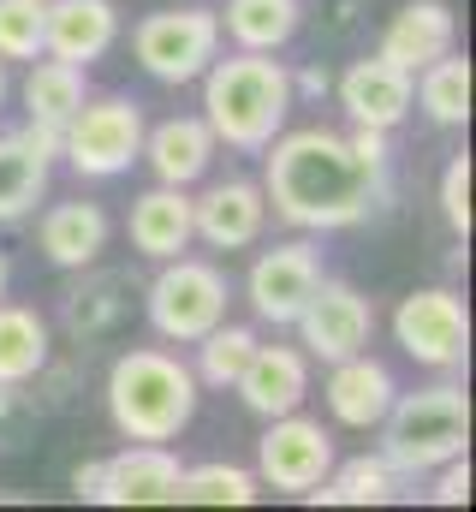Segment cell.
<instances>
[{
    "label": "cell",
    "instance_id": "6da1fadb",
    "mask_svg": "<svg viewBox=\"0 0 476 512\" xmlns=\"http://www.w3.org/2000/svg\"><path fill=\"white\" fill-rule=\"evenodd\" d=\"M375 179H381V167L357 161V149L340 131L304 126V131H286V137L268 143L262 197H268V209L286 227L334 233V227H352V221L369 215Z\"/></svg>",
    "mask_w": 476,
    "mask_h": 512
},
{
    "label": "cell",
    "instance_id": "7a4b0ae2",
    "mask_svg": "<svg viewBox=\"0 0 476 512\" xmlns=\"http://www.w3.org/2000/svg\"><path fill=\"white\" fill-rule=\"evenodd\" d=\"M292 90V72L256 48H238L227 60L215 54L203 66V126L227 149H268L292 114Z\"/></svg>",
    "mask_w": 476,
    "mask_h": 512
},
{
    "label": "cell",
    "instance_id": "3957f363",
    "mask_svg": "<svg viewBox=\"0 0 476 512\" xmlns=\"http://www.w3.org/2000/svg\"><path fill=\"white\" fill-rule=\"evenodd\" d=\"M108 411L125 441H173L197 417V370L173 352L137 346L108 376Z\"/></svg>",
    "mask_w": 476,
    "mask_h": 512
},
{
    "label": "cell",
    "instance_id": "277c9868",
    "mask_svg": "<svg viewBox=\"0 0 476 512\" xmlns=\"http://www.w3.org/2000/svg\"><path fill=\"white\" fill-rule=\"evenodd\" d=\"M375 429H381V459L393 471L417 477V471H435V465L465 453V441H471V399L453 382L393 393V405H387V417Z\"/></svg>",
    "mask_w": 476,
    "mask_h": 512
},
{
    "label": "cell",
    "instance_id": "5b68a950",
    "mask_svg": "<svg viewBox=\"0 0 476 512\" xmlns=\"http://www.w3.org/2000/svg\"><path fill=\"white\" fill-rule=\"evenodd\" d=\"M131 54L149 78L161 84H191L203 78V66L221 54V12L209 6H167V12H149L137 30H131Z\"/></svg>",
    "mask_w": 476,
    "mask_h": 512
},
{
    "label": "cell",
    "instance_id": "8992f818",
    "mask_svg": "<svg viewBox=\"0 0 476 512\" xmlns=\"http://www.w3.org/2000/svg\"><path fill=\"white\" fill-rule=\"evenodd\" d=\"M227 316V274L197 256H167V268L149 286V328L161 340L197 346Z\"/></svg>",
    "mask_w": 476,
    "mask_h": 512
},
{
    "label": "cell",
    "instance_id": "52a82bcc",
    "mask_svg": "<svg viewBox=\"0 0 476 512\" xmlns=\"http://www.w3.org/2000/svg\"><path fill=\"white\" fill-rule=\"evenodd\" d=\"M60 155L84 179H114L143 155V108L125 96H84V108L60 126Z\"/></svg>",
    "mask_w": 476,
    "mask_h": 512
},
{
    "label": "cell",
    "instance_id": "ba28073f",
    "mask_svg": "<svg viewBox=\"0 0 476 512\" xmlns=\"http://www.w3.org/2000/svg\"><path fill=\"white\" fill-rule=\"evenodd\" d=\"M393 334L405 346V358L429 364V370H459L465 346H471V322H465V298L453 286H429L399 298L393 310Z\"/></svg>",
    "mask_w": 476,
    "mask_h": 512
},
{
    "label": "cell",
    "instance_id": "9c48e42d",
    "mask_svg": "<svg viewBox=\"0 0 476 512\" xmlns=\"http://www.w3.org/2000/svg\"><path fill=\"white\" fill-rule=\"evenodd\" d=\"M334 465V435L316 423V417H268V435L256 441V477L268 489H286V495H310Z\"/></svg>",
    "mask_w": 476,
    "mask_h": 512
},
{
    "label": "cell",
    "instance_id": "30bf717a",
    "mask_svg": "<svg viewBox=\"0 0 476 512\" xmlns=\"http://www.w3.org/2000/svg\"><path fill=\"white\" fill-rule=\"evenodd\" d=\"M292 328L304 334L310 358L340 364V358H352V352L369 346V334H375V310H369V298H363L357 286H346V280H316V292L304 298V310H298Z\"/></svg>",
    "mask_w": 476,
    "mask_h": 512
},
{
    "label": "cell",
    "instance_id": "8fae6325",
    "mask_svg": "<svg viewBox=\"0 0 476 512\" xmlns=\"http://www.w3.org/2000/svg\"><path fill=\"white\" fill-rule=\"evenodd\" d=\"M316 280H322V256H316V245H310V239H292V245H274V251H262L256 262H250L244 292H250V310H256L262 322L292 328L298 310H304V298L316 292Z\"/></svg>",
    "mask_w": 476,
    "mask_h": 512
},
{
    "label": "cell",
    "instance_id": "7c38bea8",
    "mask_svg": "<svg viewBox=\"0 0 476 512\" xmlns=\"http://www.w3.org/2000/svg\"><path fill=\"white\" fill-rule=\"evenodd\" d=\"M268 221V197L250 179H221L203 197H191V239L215 245V251H244L262 239Z\"/></svg>",
    "mask_w": 476,
    "mask_h": 512
},
{
    "label": "cell",
    "instance_id": "4fadbf2b",
    "mask_svg": "<svg viewBox=\"0 0 476 512\" xmlns=\"http://www.w3.org/2000/svg\"><path fill=\"white\" fill-rule=\"evenodd\" d=\"M179 459L167 453V441H143L125 447L119 459H102V495L108 507H179Z\"/></svg>",
    "mask_w": 476,
    "mask_h": 512
},
{
    "label": "cell",
    "instance_id": "5bb4252c",
    "mask_svg": "<svg viewBox=\"0 0 476 512\" xmlns=\"http://www.w3.org/2000/svg\"><path fill=\"white\" fill-rule=\"evenodd\" d=\"M114 0H42V54L66 66H90L114 48Z\"/></svg>",
    "mask_w": 476,
    "mask_h": 512
},
{
    "label": "cell",
    "instance_id": "9a60e30c",
    "mask_svg": "<svg viewBox=\"0 0 476 512\" xmlns=\"http://www.w3.org/2000/svg\"><path fill=\"white\" fill-rule=\"evenodd\" d=\"M233 387L256 417H286L310 393V364H304L298 346H262L256 340V352H250V364H244V376Z\"/></svg>",
    "mask_w": 476,
    "mask_h": 512
},
{
    "label": "cell",
    "instance_id": "2e32d148",
    "mask_svg": "<svg viewBox=\"0 0 476 512\" xmlns=\"http://www.w3.org/2000/svg\"><path fill=\"white\" fill-rule=\"evenodd\" d=\"M340 108L352 114V126H375L393 131L411 114V72H399L393 60H357L352 72L340 78Z\"/></svg>",
    "mask_w": 476,
    "mask_h": 512
},
{
    "label": "cell",
    "instance_id": "e0dca14e",
    "mask_svg": "<svg viewBox=\"0 0 476 512\" xmlns=\"http://www.w3.org/2000/svg\"><path fill=\"white\" fill-rule=\"evenodd\" d=\"M328 411H334V423H346V429H375L381 417H387V405H393V376H387V364H375V358H340L334 370H328Z\"/></svg>",
    "mask_w": 476,
    "mask_h": 512
},
{
    "label": "cell",
    "instance_id": "ac0fdd59",
    "mask_svg": "<svg viewBox=\"0 0 476 512\" xmlns=\"http://www.w3.org/2000/svg\"><path fill=\"white\" fill-rule=\"evenodd\" d=\"M453 6H441V0H411L405 12H393V24H387V36H381V60H393L399 72H423L429 60H441L447 48H453Z\"/></svg>",
    "mask_w": 476,
    "mask_h": 512
},
{
    "label": "cell",
    "instance_id": "d6986e66",
    "mask_svg": "<svg viewBox=\"0 0 476 512\" xmlns=\"http://www.w3.org/2000/svg\"><path fill=\"white\" fill-rule=\"evenodd\" d=\"M185 245H191V197H185V185L143 191L131 203V251L167 262V256H179Z\"/></svg>",
    "mask_w": 476,
    "mask_h": 512
},
{
    "label": "cell",
    "instance_id": "ffe728a7",
    "mask_svg": "<svg viewBox=\"0 0 476 512\" xmlns=\"http://www.w3.org/2000/svg\"><path fill=\"white\" fill-rule=\"evenodd\" d=\"M143 155L161 185H197L215 161V131L203 120H161L155 131H143Z\"/></svg>",
    "mask_w": 476,
    "mask_h": 512
},
{
    "label": "cell",
    "instance_id": "44dd1931",
    "mask_svg": "<svg viewBox=\"0 0 476 512\" xmlns=\"http://www.w3.org/2000/svg\"><path fill=\"white\" fill-rule=\"evenodd\" d=\"M42 256L60 262V268H90L102 245H108V215L96 203H54L42 215Z\"/></svg>",
    "mask_w": 476,
    "mask_h": 512
},
{
    "label": "cell",
    "instance_id": "7402d4cb",
    "mask_svg": "<svg viewBox=\"0 0 476 512\" xmlns=\"http://www.w3.org/2000/svg\"><path fill=\"white\" fill-rule=\"evenodd\" d=\"M48 364V322L0 298V387H24Z\"/></svg>",
    "mask_w": 476,
    "mask_h": 512
},
{
    "label": "cell",
    "instance_id": "603a6c76",
    "mask_svg": "<svg viewBox=\"0 0 476 512\" xmlns=\"http://www.w3.org/2000/svg\"><path fill=\"white\" fill-rule=\"evenodd\" d=\"M298 18H304V6H298V0H227L221 30L233 36L238 48L274 54L280 42H292V36H298Z\"/></svg>",
    "mask_w": 476,
    "mask_h": 512
},
{
    "label": "cell",
    "instance_id": "cb8c5ba5",
    "mask_svg": "<svg viewBox=\"0 0 476 512\" xmlns=\"http://www.w3.org/2000/svg\"><path fill=\"white\" fill-rule=\"evenodd\" d=\"M411 96L423 102V114H429L435 126H465V120H471V60L447 48L441 60L423 66V78L411 84Z\"/></svg>",
    "mask_w": 476,
    "mask_h": 512
},
{
    "label": "cell",
    "instance_id": "d4e9b609",
    "mask_svg": "<svg viewBox=\"0 0 476 512\" xmlns=\"http://www.w3.org/2000/svg\"><path fill=\"white\" fill-rule=\"evenodd\" d=\"M24 108H30L36 126L60 131L78 108H84V66H66V60L30 66V78H24Z\"/></svg>",
    "mask_w": 476,
    "mask_h": 512
},
{
    "label": "cell",
    "instance_id": "484cf974",
    "mask_svg": "<svg viewBox=\"0 0 476 512\" xmlns=\"http://www.w3.org/2000/svg\"><path fill=\"white\" fill-rule=\"evenodd\" d=\"M48 191V161L12 131L0 137V221H18L24 209H36Z\"/></svg>",
    "mask_w": 476,
    "mask_h": 512
},
{
    "label": "cell",
    "instance_id": "4316f807",
    "mask_svg": "<svg viewBox=\"0 0 476 512\" xmlns=\"http://www.w3.org/2000/svg\"><path fill=\"white\" fill-rule=\"evenodd\" d=\"M310 501H328V507H381V501H393V465L387 459L328 465V477L310 489Z\"/></svg>",
    "mask_w": 476,
    "mask_h": 512
},
{
    "label": "cell",
    "instance_id": "83f0119b",
    "mask_svg": "<svg viewBox=\"0 0 476 512\" xmlns=\"http://www.w3.org/2000/svg\"><path fill=\"white\" fill-rule=\"evenodd\" d=\"M179 501L185 507H250L256 477L238 465H197V471H179Z\"/></svg>",
    "mask_w": 476,
    "mask_h": 512
},
{
    "label": "cell",
    "instance_id": "f1b7e54d",
    "mask_svg": "<svg viewBox=\"0 0 476 512\" xmlns=\"http://www.w3.org/2000/svg\"><path fill=\"white\" fill-rule=\"evenodd\" d=\"M203 346V364H197V376L209 387H233L238 376H244V364H250V352H256V334L250 328H233L227 316L197 340Z\"/></svg>",
    "mask_w": 476,
    "mask_h": 512
},
{
    "label": "cell",
    "instance_id": "f546056e",
    "mask_svg": "<svg viewBox=\"0 0 476 512\" xmlns=\"http://www.w3.org/2000/svg\"><path fill=\"white\" fill-rule=\"evenodd\" d=\"M42 54V0H0V60Z\"/></svg>",
    "mask_w": 476,
    "mask_h": 512
},
{
    "label": "cell",
    "instance_id": "4dcf8cb0",
    "mask_svg": "<svg viewBox=\"0 0 476 512\" xmlns=\"http://www.w3.org/2000/svg\"><path fill=\"white\" fill-rule=\"evenodd\" d=\"M441 215L459 239H471V155H453L447 161V179H441Z\"/></svg>",
    "mask_w": 476,
    "mask_h": 512
},
{
    "label": "cell",
    "instance_id": "1f68e13d",
    "mask_svg": "<svg viewBox=\"0 0 476 512\" xmlns=\"http://www.w3.org/2000/svg\"><path fill=\"white\" fill-rule=\"evenodd\" d=\"M435 471H441V465H435ZM435 501H441V507L471 501V465H465V453H459V459H447V471H441V483H435Z\"/></svg>",
    "mask_w": 476,
    "mask_h": 512
},
{
    "label": "cell",
    "instance_id": "d6a6232c",
    "mask_svg": "<svg viewBox=\"0 0 476 512\" xmlns=\"http://www.w3.org/2000/svg\"><path fill=\"white\" fill-rule=\"evenodd\" d=\"M357 149V161H369V167H381L387 161V131H375V126H357L352 137H346Z\"/></svg>",
    "mask_w": 476,
    "mask_h": 512
},
{
    "label": "cell",
    "instance_id": "836d02e7",
    "mask_svg": "<svg viewBox=\"0 0 476 512\" xmlns=\"http://www.w3.org/2000/svg\"><path fill=\"white\" fill-rule=\"evenodd\" d=\"M72 495H84V501H96V495H102V459H90V465H78V471H72Z\"/></svg>",
    "mask_w": 476,
    "mask_h": 512
},
{
    "label": "cell",
    "instance_id": "e575fe53",
    "mask_svg": "<svg viewBox=\"0 0 476 512\" xmlns=\"http://www.w3.org/2000/svg\"><path fill=\"white\" fill-rule=\"evenodd\" d=\"M6 274H12V268H6V256H0V298H6Z\"/></svg>",
    "mask_w": 476,
    "mask_h": 512
},
{
    "label": "cell",
    "instance_id": "d590c367",
    "mask_svg": "<svg viewBox=\"0 0 476 512\" xmlns=\"http://www.w3.org/2000/svg\"><path fill=\"white\" fill-rule=\"evenodd\" d=\"M0 102H6V66H0Z\"/></svg>",
    "mask_w": 476,
    "mask_h": 512
}]
</instances>
